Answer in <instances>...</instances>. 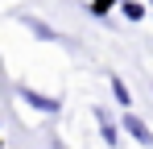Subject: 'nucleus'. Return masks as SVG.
Here are the masks:
<instances>
[{"mask_svg":"<svg viewBox=\"0 0 153 149\" xmlns=\"http://www.w3.org/2000/svg\"><path fill=\"white\" fill-rule=\"evenodd\" d=\"M21 99H25L29 108H37V112H58V99L42 95V91H29V87H21Z\"/></svg>","mask_w":153,"mask_h":149,"instance_id":"f03ea898","label":"nucleus"},{"mask_svg":"<svg viewBox=\"0 0 153 149\" xmlns=\"http://www.w3.org/2000/svg\"><path fill=\"white\" fill-rule=\"evenodd\" d=\"M95 124H100V133H103V145H116V128H112V120H108L103 108H95Z\"/></svg>","mask_w":153,"mask_h":149,"instance_id":"7ed1b4c3","label":"nucleus"},{"mask_svg":"<svg viewBox=\"0 0 153 149\" xmlns=\"http://www.w3.org/2000/svg\"><path fill=\"white\" fill-rule=\"evenodd\" d=\"M112 4H116V0H95V4H91V13H108Z\"/></svg>","mask_w":153,"mask_h":149,"instance_id":"423d86ee","label":"nucleus"},{"mask_svg":"<svg viewBox=\"0 0 153 149\" xmlns=\"http://www.w3.org/2000/svg\"><path fill=\"white\" fill-rule=\"evenodd\" d=\"M124 17H128V21H141V17H145V8H141L137 0H124Z\"/></svg>","mask_w":153,"mask_h":149,"instance_id":"20e7f679","label":"nucleus"},{"mask_svg":"<svg viewBox=\"0 0 153 149\" xmlns=\"http://www.w3.org/2000/svg\"><path fill=\"white\" fill-rule=\"evenodd\" d=\"M112 95L120 99L124 108H128V104H132V99H128V87H124V83H120V79H112Z\"/></svg>","mask_w":153,"mask_h":149,"instance_id":"39448f33","label":"nucleus"},{"mask_svg":"<svg viewBox=\"0 0 153 149\" xmlns=\"http://www.w3.org/2000/svg\"><path fill=\"white\" fill-rule=\"evenodd\" d=\"M124 133L132 137V141H141V145H153V133H149V124L141 120L137 112H124Z\"/></svg>","mask_w":153,"mask_h":149,"instance_id":"f257e3e1","label":"nucleus"}]
</instances>
